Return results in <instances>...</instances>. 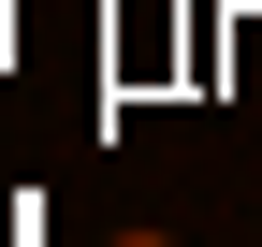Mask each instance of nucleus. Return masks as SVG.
Returning <instances> with one entry per match:
<instances>
[{"label": "nucleus", "mask_w": 262, "mask_h": 247, "mask_svg": "<svg viewBox=\"0 0 262 247\" xmlns=\"http://www.w3.org/2000/svg\"><path fill=\"white\" fill-rule=\"evenodd\" d=\"M117 247H175V233H117Z\"/></svg>", "instance_id": "obj_1"}]
</instances>
